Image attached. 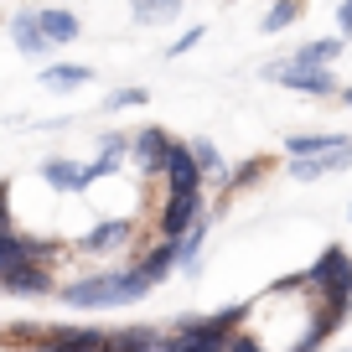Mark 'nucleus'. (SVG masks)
<instances>
[{
	"label": "nucleus",
	"instance_id": "423d86ee",
	"mask_svg": "<svg viewBox=\"0 0 352 352\" xmlns=\"http://www.w3.org/2000/svg\"><path fill=\"white\" fill-rule=\"evenodd\" d=\"M0 285L16 290V296H42V290L52 285V275H47V264H32V259H26V264H16L11 275H0Z\"/></svg>",
	"mask_w": 352,
	"mask_h": 352
},
{
	"label": "nucleus",
	"instance_id": "4be33fe9",
	"mask_svg": "<svg viewBox=\"0 0 352 352\" xmlns=\"http://www.w3.org/2000/svg\"><path fill=\"white\" fill-rule=\"evenodd\" d=\"M337 26H342V36H352V0H342V11H337Z\"/></svg>",
	"mask_w": 352,
	"mask_h": 352
},
{
	"label": "nucleus",
	"instance_id": "39448f33",
	"mask_svg": "<svg viewBox=\"0 0 352 352\" xmlns=\"http://www.w3.org/2000/svg\"><path fill=\"white\" fill-rule=\"evenodd\" d=\"M161 171L171 176V197H176V192H197V187H202V171H197V161H192L187 145H171Z\"/></svg>",
	"mask_w": 352,
	"mask_h": 352
},
{
	"label": "nucleus",
	"instance_id": "1a4fd4ad",
	"mask_svg": "<svg viewBox=\"0 0 352 352\" xmlns=\"http://www.w3.org/2000/svg\"><path fill=\"white\" fill-rule=\"evenodd\" d=\"M42 176L52 182L57 192H83L88 187V166H78V161H47Z\"/></svg>",
	"mask_w": 352,
	"mask_h": 352
},
{
	"label": "nucleus",
	"instance_id": "f8f14e48",
	"mask_svg": "<svg viewBox=\"0 0 352 352\" xmlns=\"http://www.w3.org/2000/svg\"><path fill=\"white\" fill-rule=\"evenodd\" d=\"M166 347H171V342H166V337H155V331H145V327L109 337V352H166Z\"/></svg>",
	"mask_w": 352,
	"mask_h": 352
},
{
	"label": "nucleus",
	"instance_id": "7ed1b4c3",
	"mask_svg": "<svg viewBox=\"0 0 352 352\" xmlns=\"http://www.w3.org/2000/svg\"><path fill=\"white\" fill-rule=\"evenodd\" d=\"M270 83H285V88H300V94H337V78L327 67H300V63H270L264 67Z\"/></svg>",
	"mask_w": 352,
	"mask_h": 352
},
{
	"label": "nucleus",
	"instance_id": "5701e85b",
	"mask_svg": "<svg viewBox=\"0 0 352 352\" xmlns=\"http://www.w3.org/2000/svg\"><path fill=\"white\" fill-rule=\"evenodd\" d=\"M228 352H259V347H254L249 337H239V342H228Z\"/></svg>",
	"mask_w": 352,
	"mask_h": 352
},
{
	"label": "nucleus",
	"instance_id": "a211bd4d",
	"mask_svg": "<svg viewBox=\"0 0 352 352\" xmlns=\"http://www.w3.org/2000/svg\"><path fill=\"white\" fill-rule=\"evenodd\" d=\"M124 239H130V223H99V228L88 233V249H114Z\"/></svg>",
	"mask_w": 352,
	"mask_h": 352
},
{
	"label": "nucleus",
	"instance_id": "2eb2a0df",
	"mask_svg": "<svg viewBox=\"0 0 352 352\" xmlns=\"http://www.w3.org/2000/svg\"><path fill=\"white\" fill-rule=\"evenodd\" d=\"M130 11H135V21L155 26V21H171L182 11V0H130Z\"/></svg>",
	"mask_w": 352,
	"mask_h": 352
},
{
	"label": "nucleus",
	"instance_id": "412c9836",
	"mask_svg": "<svg viewBox=\"0 0 352 352\" xmlns=\"http://www.w3.org/2000/svg\"><path fill=\"white\" fill-rule=\"evenodd\" d=\"M197 42H202V26H192V32H182V36H176V42H171V57L192 52V47H197Z\"/></svg>",
	"mask_w": 352,
	"mask_h": 352
},
{
	"label": "nucleus",
	"instance_id": "9d476101",
	"mask_svg": "<svg viewBox=\"0 0 352 352\" xmlns=\"http://www.w3.org/2000/svg\"><path fill=\"white\" fill-rule=\"evenodd\" d=\"M11 36H16V47H21V52H32V57L47 52V36H42V26H36V11L11 16Z\"/></svg>",
	"mask_w": 352,
	"mask_h": 352
},
{
	"label": "nucleus",
	"instance_id": "6e6552de",
	"mask_svg": "<svg viewBox=\"0 0 352 352\" xmlns=\"http://www.w3.org/2000/svg\"><path fill=\"white\" fill-rule=\"evenodd\" d=\"M130 151H135V161H140L145 171H161V166H166V151H171V140H166L161 130H140V135H130Z\"/></svg>",
	"mask_w": 352,
	"mask_h": 352
},
{
	"label": "nucleus",
	"instance_id": "6ab92c4d",
	"mask_svg": "<svg viewBox=\"0 0 352 352\" xmlns=\"http://www.w3.org/2000/svg\"><path fill=\"white\" fill-rule=\"evenodd\" d=\"M192 161H197V171H208V176H223V155L212 151L208 140H192Z\"/></svg>",
	"mask_w": 352,
	"mask_h": 352
},
{
	"label": "nucleus",
	"instance_id": "4468645a",
	"mask_svg": "<svg viewBox=\"0 0 352 352\" xmlns=\"http://www.w3.org/2000/svg\"><path fill=\"white\" fill-rule=\"evenodd\" d=\"M331 57H342V36H321V42H306L290 63H300V67H327Z\"/></svg>",
	"mask_w": 352,
	"mask_h": 352
},
{
	"label": "nucleus",
	"instance_id": "ddd939ff",
	"mask_svg": "<svg viewBox=\"0 0 352 352\" xmlns=\"http://www.w3.org/2000/svg\"><path fill=\"white\" fill-rule=\"evenodd\" d=\"M52 352H109V337L104 331H57Z\"/></svg>",
	"mask_w": 352,
	"mask_h": 352
},
{
	"label": "nucleus",
	"instance_id": "9b49d317",
	"mask_svg": "<svg viewBox=\"0 0 352 352\" xmlns=\"http://www.w3.org/2000/svg\"><path fill=\"white\" fill-rule=\"evenodd\" d=\"M36 26H42L47 47H52V42H73V36H78V16L73 11H36Z\"/></svg>",
	"mask_w": 352,
	"mask_h": 352
},
{
	"label": "nucleus",
	"instance_id": "0eeeda50",
	"mask_svg": "<svg viewBox=\"0 0 352 352\" xmlns=\"http://www.w3.org/2000/svg\"><path fill=\"white\" fill-rule=\"evenodd\" d=\"M342 145H347V135H290L285 151H290V161H316V155H331Z\"/></svg>",
	"mask_w": 352,
	"mask_h": 352
},
{
	"label": "nucleus",
	"instance_id": "f257e3e1",
	"mask_svg": "<svg viewBox=\"0 0 352 352\" xmlns=\"http://www.w3.org/2000/svg\"><path fill=\"white\" fill-rule=\"evenodd\" d=\"M145 275L140 270H114V275H94V280H78V285H67L63 290V300L67 306H130V300H140L145 296Z\"/></svg>",
	"mask_w": 352,
	"mask_h": 352
},
{
	"label": "nucleus",
	"instance_id": "b1692460",
	"mask_svg": "<svg viewBox=\"0 0 352 352\" xmlns=\"http://www.w3.org/2000/svg\"><path fill=\"white\" fill-rule=\"evenodd\" d=\"M0 233H6V192H0Z\"/></svg>",
	"mask_w": 352,
	"mask_h": 352
},
{
	"label": "nucleus",
	"instance_id": "dca6fc26",
	"mask_svg": "<svg viewBox=\"0 0 352 352\" xmlns=\"http://www.w3.org/2000/svg\"><path fill=\"white\" fill-rule=\"evenodd\" d=\"M296 16H300V0H275V6H270V16L259 21V32H285Z\"/></svg>",
	"mask_w": 352,
	"mask_h": 352
},
{
	"label": "nucleus",
	"instance_id": "f03ea898",
	"mask_svg": "<svg viewBox=\"0 0 352 352\" xmlns=\"http://www.w3.org/2000/svg\"><path fill=\"white\" fill-rule=\"evenodd\" d=\"M300 285L321 290L327 306H347L352 300V259H347V249H327L306 275H300Z\"/></svg>",
	"mask_w": 352,
	"mask_h": 352
},
{
	"label": "nucleus",
	"instance_id": "aec40b11",
	"mask_svg": "<svg viewBox=\"0 0 352 352\" xmlns=\"http://www.w3.org/2000/svg\"><path fill=\"white\" fill-rule=\"evenodd\" d=\"M145 99H151L145 88H120V94H109L104 104H109V109H135V104H145Z\"/></svg>",
	"mask_w": 352,
	"mask_h": 352
},
{
	"label": "nucleus",
	"instance_id": "f3484780",
	"mask_svg": "<svg viewBox=\"0 0 352 352\" xmlns=\"http://www.w3.org/2000/svg\"><path fill=\"white\" fill-rule=\"evenodd\" d=\"M88 78H94L88 67H47V73H42V83H47V88H83Z\"/></svg>",
	"mask_w": 352,
	"mask_h": 352
},
{
	"label": "nucleus",
	"instance_id": "20e7f679",
	"mask_svg": "<svg viewBox=\"0 0 352 352\" xmlns=\"http://www.w3.org/2000/svg\"><path fill=\"white\" fill-rule=\"evenodd\" d=\"M197 218H202V192H176V197L166 202V218H161L166 243H176L187 228H197Z\"/></svg>",
	"mask_w": 352,
	"mask_h": 352
}]
</instances>
